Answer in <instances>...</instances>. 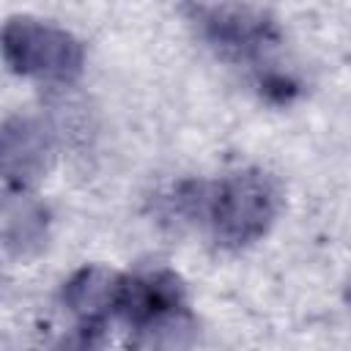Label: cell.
<instances>
[{
    "label": "cell",
    "mask_w": 351,
    "mask_h": 351,
    "mask_svg": "<svg viewBox=\"0 0 351 351\" xmlns=\"http://www.w3.org/2000/svg\"><path fill=\"white\" fill-rule=\"evenodd\" d=\"M3 58L11 71L69 82L82 71V44L47 22L14 16L3 27Z\"/></svg>",
    "instance_id": "cell-2"
},
{
    "label": "cell",
    "mask_w": 351,
    "mask_h": 351,
    "mask_svg": "<svg viewBox=\"0 0 351 351\" xmlns=\"http://www.w3.org/2000/svg\"><path fill=\"white\" fill-rule=\"evenodd\" d=\"M346 299H348V304H351V285H348V293H346Z\"/></svg>",
    "instance_id": "cell-8"
},
{
    "label": "cell",
    "mask_w": 351,
    "mask_h": 351,
    "mask_svg": "<svg viewBox=\"0 0 351 351\" xmlns=\"http://www.w3.org/2000/svg\"><path fill=\"white\" fill-rule=\"evenodd\" d=\"M277 208V184L261 170H241L206 195L203 214L208 217L219 244L244 247L258 241L271 228Z\"/></svg>",
    "instance_id": "cell-1"
},
{
    "label": "cell",
    "mask_w": 351,
    "mask_h": 351,
    "mask_svg": "<svg viewBox=\"0 0 351 351\" xmlns=\"http://www.w3.org/2000/svg\"><path fill=\"white\" fill-rule=\"evenodd\" d=\"M121 277L101 269L85 266L63 285V304L82 321V326L99 329L101 318L115 310Z\"/></svg>",
    "instance_id": "cell-7"
},
{
    "label": "cell",
    "mask_w": 351,
    "mask_h": 351,
    "mask_svg": "<svg viewBox=\"0 0 351 351\" xmlns=\"http://www.w3.org/2000/svg\"><path fill=\"white\" fill-rule=\"evenodd\" d=\"M52 145L44 126L33 118H5L0 132V170L5 189L33 186L49 167Z\"/></svg>",
    "instance_id": "cell-5"
},
{
    "label": "cell",
    "mask_w": 351,
    "mask_h": 351,
    "mask_svg": "<svg viewBox=\"0 0 351 351\" xmlns=\"http://www.w3.org/2000/svg\"><path fill=\"white\" fill-rule=\"evenodd\" d=\"M3 250L11 258H30L47 241V211L41 203L25 195V189H8L3 197Z\"/></svg>",
    "instance_id": "cell-6"
},
{
    "label": "cell",
    "mask_w": 351,
    "mask_h": 351,
    "mask_svg": "<svg viewBox=\"0 0 351 351\" xmlns=\"http://www.w3.org/2000/svg\"><path fill=\"white\" fill-rule=\"evenodd\" d=\"M192 19L200 33L228 55L255 58L274 41L269 19L239 5H192Z\"/></svg>",
    "instance_id": "cell-4"
},
{
    "label": "cell",
    "mask_w": 351,
    "mask_h": 351,
    "mask_svg": "<svg viewBox=\"0 0 351 351\" xmlns=\"http://www.w3.org/2000/svg\"><path fill=\"white\" fill-rule=\"evenodd\" d=\"M112 313L121 315L126 324H132L137 332L151 329L165 318L186 313L184 285L167 269L145 271L137 277H121V288H118Z\"/></svg>",
    "instance_id": "cell-3"
}]
</instances>
